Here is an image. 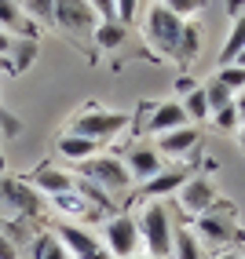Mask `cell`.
Masks as SVG:
<instances>
[{
  "label": "cell",
  "instance_id": "cell-19",
  "mask_svg": "<svg viewBox=\"0 0 245 259\" xmlns=\"http://www.w3.org/2000/svg\"><path fill=\"white\" fill-rule=\"evenodd\" d=\"M29 259H69V252L62 248V241L55 237V230H37V237L29 241Z\"/></svg>",
  "mask_w": 245,
  "mask_h": 259
},
{
  "label": "cell",
  "instance_id": "cell-21",
  "mask_svg": "<svg viewBox=\"0 0 245 259\" xmlns=\"http://www.w3.org/2000/svg\"><path fill=\"white\" fill-rule=\"evenodd\" d=\"M37 37H22V40H15V48H11V55H8V62H11V77L15 73H26L33 62H37Z\"/></svg>",
  "mask_w": 245,
  "mask_h": 259
},
{
  "label": "cell",
  "instance_id": "cell-38",
  "mask_svg": "<svg viewBox=\"0 0 245 259\" xmlns=\"http://www.w3.org/2000/svg\"><path fill=\"white\" fill-rule=\"evenodd\" d=\"M11 48H15V37L0 29V59H8V55H11Z\"/></svg>",
  "mask_w": 245,
  "mask_h": 259
},
{
  "label": "cell",
  "instance_id": "cell-2",
  "mask_svg": "<svg viewBox=\"0 0 245 259\" xmlns=\"http://www.w3.org/2000/svg\"><path fill=\"white\" fill-rule=\"evenodd\" d=\"M128 128H132V113H125V110H99V106H88V110L74 113V120H69L66 132L84 135V139L107 146V143L121 139Z\"/></svg>",
  "mask_w": 245,
  "mask_h": 259
},
{
  "label": "cell",
  "instance_id": "cell-4",
  "mask_svg": "<svg viewBox=\"0 0 245 259\" xmlns=\"http://www.w3.org/2000/svg\"><path fill=\"white\" fill-rule=\"evenodd\" d=\"M0 204L11 212V219H22V223H37L44 215V197L26 183V176H4L0 179Z\"/></svg>",
  "mask_w": 245,
  "mask_h": 259
},
{
  "label": "cell",
  "instance_id": "cell-25",
  "mask_svg": "<svg viewBox=\"0 0 245 259\" xmlns=\"http://www.w3.org/2000/svg\"><path fill=\"white\" fill-rule=\"evenodd\" d=\"M22 11L33 26H55V0H26Z\"/></svg>",
  "mask_w": 245,
  "mask_h": 259
},
{
  "label": "cell",
  "instance_id": "cell-22",
  "mask_svg": "<svg viewBox=\"0 0 245 259\" xmlns=\"http://www.w3.org/2000/svg\"><path fill=\"white\" fill-rule=\"evenodd\" d=\"M241 51H245V15L231 22V33H227V40L220 48V66H231Z\"/></svg>",
  "mask_w": 245,
  "mask_h": 259
},
{
  "label": "cell",
  "instance_id": "cell-46",
  "mask_svg": "<svg viewBox=\"0 0 245 259\" xmlns=\"http://www.w3.org/2000/svg\"><path fill=\"white\" fill-rule=\"evenodd\" d=\"M241 259H245V255H241Z\"/></svg>",
  "mask_w": 245,
  "mask_h": 259
},
{
  "label": "cell",
  "instance_id": "cell-18",
  "mask_svg": "<svg viewBox=\"0 0 245 259\" xmlns=\"http://www.w3.org/2000/svg\"><path fill=\"white\" fill-rule=\"evenodd\" d=\"M198 51H201V26H198V22H187V26H183V37H180V44H176V51H172V62H176L180 70L187 73V66L198 59Z\"/></svg>",
  "mask_w": 245,
  "mask_h": 259
},
{
  "label": "cell",
  "instance_id": "cell-13",
  "mask_svg": "<svg viewBox=\"0 0 245 259\" xmlns=\"http://www.w3.org/2000/svg\"><path fill=\"white\" fill-rule=\"evenodd\" d=\"M125 168H128V176L135 179V186H143V183H150L157 171H165V161H161V153H157L150 143H132L128 150H125Z\"/></svg>",
  "mask_w": 245,
  "mask_h": 259
},
{
  "label": "cell",
  "instance_id": "cell-6",
  "mask_svg": "<svg viewBox=\"0 0 245 259\" xmlns=\"http://www.w3.org/2000/svg\"><path fill=\"white\" fill-rule=\"evenodd\" d=\"M198 234L201 245H231V241L238 237V208L234 204H227V201H216V208H208L205 215L194 219V227H190Z\"/></svg>",
  "mask_w": 245,
  "mask_h": 259
},
{
  "label": "cell",
  "instance_id": "cell-3",
  "mask_svg": "<svg viewBox=\"0 0 245 259\" xmlns=\"http://www.w3.org/2000/svg\"><path fill=\"white\" fill-rule=\"evenodd\" d=\"M74 176L84 179V183H95L99 190H107L110 197H121L135 186V179L128 176V168L117 153H95V157H88L84 164L74 168Z\"/></svg>",
  "mask_w": 245,
  "mask_h": 259
},
{
  "label": "cell",
  "instance_id": "cell-34",
  "mask_svg": "<svg viewBox=\"0 0 245 259\" xmlns=\"http://www.w3.org/2000/svg\"><path fill=\"white\" fill-rule=\"evenodd\" d=\"M92 11H95V19L99 22H117V11H114V0H88Z\"/></svg>",
  "mask_w": 245,
  "mask_h": 259
},
{
  "label": "cell",
  "instance_id": "cell-16",
  "mask_svg": "<svg viewBox=\"0 0 245 259\" xmlns=\"http://www.w3.org/2000/svg\"><path fill=\"white\" fill-rule=\"evenodd\" d=\"M55 153H59L66 164H84L88 157L99 153V143L84 139V135H74V132H62L59 139H55Z\"/></svg>",
  "mask_w": 245,
  "mask_h": 259
},
{
  "label": "cell",
  "instance_id": "cell-26",
  "mask_svg": "<svg viewBox=\"0 0 245 259\" xmlns=\"http://www.w3.org/2000/svg\"><path fill=\"white\" fill-rule=\"evenodd\" d=\"M0 230H4V237H8L19 252H22V248H29V241L37 237V234L29 230V223H22V219H8V223H0Z\"/></svg>",
  "mask_w": 245,
  "mask_h": 259
},
{
  "label": "cell",
  "instance_id": "cell-33",
  "mask_svg": "<svg viewBox=\"0 0 245 259\" xmlns=\"http://www.w3.org/2000/svg\"><path fill=\"white\" fill-rule=\"evenodd\" d=\"M0 132H4L8 139H11V135H19V132H22V120L15 117V113H8V106H0Z\"/></svg>",
  "mask_w": 245,
  "mask_h": 259
},
{
  "label": "cell",
  "instance_id": "cell-28",
  "mask_svg": "<svg viewBox=\"0 0 245 259\" xmlns=\"http://www.w3.org/2000/svg\"><path fill=\"white\" fill-rule=\"evenodd\" d=\"M201 88H205V99H208V106H213V113L216 110H223V106H231L234 102V95L223 88V84L216 80V77H208V80H201Z\"/></svg>",
  "mask_w": 245,
  "mask_h": 259
},
{
  "label": "cell",
  "instance_id": "cell-30",
  "mask_svg": "<svg viewBox=\"0 0 245 259\" xmlns=\"http://www.w3.org/2000/svg\"><path fill=\"white\" fill-rule=\"evenodd\" d=\"M154 106H157V99H139V102H135V113H132V132L139 135V139H143V132H147V124H150Z\"/></svg>",
  "mask_w": 245,
  "mask_h": 259
},
{
  "label": "cell",
  "instance_id": "cell-23",
  "mask_svg": "<svg viewBox=\"0 0 245 259\" xmlns=\"http://www.w3.org/2000/svg\"><path fill=\"white\" fill-rule=\"evenodd\" d=\"M125 26L121 22H99L95 26V33H92V40H95V48L99 51H117L121 44H125Z\"/></svg>",
  "mask_w": 245,
  "mask_h": 259
},
{
  "label": "cell",
  "instance_id": "cell-12",
  "mask_svg": "<svg viewBox=\"0 0 245 259\" xmlns=\"http://www.w3.org/2000/svg\"><path fill=\"white\" fill-rule=\"evenodd\" d=\"M26 183L37 190L41 197H59V194H69L77 186V176L69 168H59L55 161H41L37 168L26 176Z\"/></svg>",
  "mask_w": 245,
  "mask_h": 259
},
{
  "label": "cell",
  "instance_id": "cell-41",
  "mask_svg": "<svg viewBox=\"0 0 245 259\" xmlns=\"http://www.w3.org/2000/svg\"><path fill=\"white\" fill-rule=\"evenodd\" d=\"M238 146H241V153H245V124L238 128Z\"/></svg>",
  "mask_w": 245,
  "mask_h": 259
},
{
  "label": "cell",
  "instance_id": "cell-14",
  "mask_svg": "<svg viewBox=\"0 0 245 259\" xmlns=\"http://www.w3.org/2000/svg\"><path fill=\"white\" fill-rule=\"evenodd\" d=\"M190 176H194V171H190V164H165V171H157L150 183L139 186V197H147V201L172 197V194H180V186H183Z\"/></svg>",
  "mask_w": 245,
  "mask_h": 259
},
{
  "label": "cell",
  "instance_id": "cell-36",
  "mask_svg": "<svg viewBox=\"0 0 245 259\" xmlns=\"http://www.w3.org/2000/svg\"><path fill=\"white\" fill-rule=\"evenodd\" d=\"M0 259H22V255H19V248H15L11 241L4 237V230H0Z\"/></svg>",
  "mask_w": 245,
  "mask_h": 259
},
{
  "label": "cell",
  "instance_id": "cell-1",
  "mask_svg": "<svg viewBox=\"0 0 245 259\" xmlns=\"http://www.w3.org/2000/svg\"><path fill=\"white\" fill-rule=\"evenodd\" d=\"M139 223V241H143V252L154 259H172V237H176V223L165 201H147L143 212L135 215Z\"/></svg>",
  "mask_w": 245,
  "mask_h": 259
},
{
  "label": "cell",
  "instance_id": "cell-9",
  "mask_svg": "<svg viewBox=\"0 0 245 259\" xmlns=\"http://www.w3.org/2000/svg\"><path fill=\"white\" fill-rule=\"evenodd\" d=\"M55 237L62 241V248L69 252V259H114L102 245V237H95L92 230H84L81 223H59Z\"/></svg>",
  "mask_w": 245,
  "mask_h": 259
},
{
  "label": "cell",
  "instance_id": "cell-42",
  "mask_svg": "<svg viewBox=\"0 0 245 259\" xmlns=\"http://www.w3.org/2000/svg\"><path fill=\"white\" fill-rule=\"evenodd\" d=\"M0 73H11V62L8 59H0Z\"/></svg>",
  "mask_w": 245,
  "mask_h": 259
},
{
  "label": "cell",
  "instance_id": "cell-45",
  "mask_svg": "<svg viewBox=\"0 0 245 259\" xmlns=\"http://www.w3.org/2000/svg\"><path fill=\"white\" fill-rule=\"evenodd\" d=\"M11 4H19V8H22V4H26V0H11Z\"/></svg>",
  "mask_w": 245,
  "mask_h": 259
},
{
  "label": "cell",
  "instance_id": "cell-11",
  "mask_svg": "<svg viewBox=\"0 0 245 259\" xmlns=\"http://www.w3.org/2000/svg\"><path fill=\"white\" fill-rule=\"evenodd\" d=\"M216 183L213 176H190L183 186H180V194H176V204H180V212L190 215V219H198L205 215L208 208H216Z\"/></svg>",
  "mask_w": 245,
  "mask_h": 259
},
{
  "label": "cell",
  "instance_id": "cell-8",
  "mask_svg": "<svg viewBox=\"0 0 245 259\" xmlns=\"http://www.w3.org/2000/svg\"><path fill=\"white\" fill-rule=\"evenodd\" d=\"M95 26H99V19L88 0H55V29H62L66 37L84 40L95 33Z\"/></svg>",
  "mask_w": 245,
  "mask_h": 259
},
{
  "label": "cell",
  "instance_id": "cell-27",
  "mask_svg": "<svg viewBox=\"0 0 245 259\" xmlns=\"http://www.w3.org/2000/svg\"><path fill=\"white\" fill-rule=\"evenodd\" d=\"M220 84L231 95H238V92H245V66H238V62H231V66H220V70L213 73Z\"/></svg>",
  "mask_w": 245,
  "mask_h": 259
},
{
  "label": "cell",
  "instance_id": "cell-29",
  "mask_svg": "<svg viewBox=\"0 0 245 259\" xmlns=\"http://www.w3.org/2000/svg\"><path fill=\"white\" fill-rule=\"evenodd\" d=\"M157 4H165L172 15H180V19H194V15H201L208 8V0H157Z\"/></svg>",
  "mask_w": 245,
  "mask_h": 259
},
{
  "label": "cell",
  "instance_id": "cell-24",
  "mask_svg": "<svg viewBox=\"0 0 245 259\" xmlns=\"http://www.w3.org/2000/svg\"><path fill=\"white\" fill-rule=\"evenodd\" d=\"M183 102V110H187V117H190V124H201V120H213V106H208V99H205V88L198 84L190 95H183L180 99Z\"/></svg>",
  "mask_w": 245,
  "mask_h": 259
},
{
  "label": "cell",
  "instance_id": "cell-39",
  "mask_svg": "<svg viewBox=\"0 0 245 259\" xmlns=\"http://www.w3.org/2000/svg\"><path fill=\"white\" fill-rule=\"evenodd\" d=\"M234 110H238V120L245 124V92H238V95H234Z\"/></svg>",
  "mask_w": 245,
  "mask_h": 259
},
{
  "label": "cell",
  "instance_id": "cell-43",
  "mask_svg": "<svg viewBox=\"0 0 245 259\" xmlns=\"http://www.w3.org/2000/svg\"><path fill=\"white\" fill-rule=\"evenodd\" d=\"M132 259H154V255H147V252H139V255H132Z\"/></svg>",
  "mask_w": 245,
  "mask_h": 259
},
{
  "label": "cell",
  "instance_id": "cell-7",
  "mask_svg": "<svg viewBox=\"0 0 245 259\" xmlns=\"http://www.w3.org/2000/svg\"><path fill=\"white\" fill-rule=\"evenodd\" d=\"M102 245L114 259H132L139 255V223L128 212H114L110 219H102Z\"/></svg>",
  "mask_w": 245,
  "mask_h": 259
},
{
  "label": "cell",
  "instance_id": "cell-35",
  "mask_svg": "<svg viewBox=\"0 0 245 259\" xmlns=\"http://www.w3.org/2000/svg\"><path fill=\"white\" fill-rule=\"evenodd\" d=\"M194 88H198V80L190 77V73H180V77H176V92H180V95H190Z\"/></svg>",
  "mask_w": 245,
  "mask_h": 259
},
{
  "label": "cell",
  "instance_id": "cell-5",
  "mask_svg": "<svg viewBox=\"0 0 245 259\" xmlns=\"http://www.w3.org/2000/svg\"><path fill=\"white\" fill-rule=\"evenodd\" d=\"M183 19L180 15H172L165 4H154L150 11H147V22H143V37H147V44L157 51L161 59H172V51H176V44H180V37H183Z\"/></svg>",
  "mask_w": 245,
  "mask_h": 259
},
{
  "label": "cell",
  "instance_id": "cell-10",
  "mask_svg": "<svg viewBox=\"0 0 245 259\" xmlns=\"http://www.w3.org/2000/svg\"><path fill=\"white\" fill-rule=\"evenodd\" d=\"M154 150L161 153L165 164H187V157H194V153L201 150V128L198 124H187V128L168 132V135H157Z\"/></svg>",
  "mask_w": 245,
  "mask_h": 259
},
{
  "label": "cell",
  "instance_id": "cell-31",
  "mask_svg": "<svg viewBox=\"0 0 245 259\" xmlns=\"http://www.w3.org/2000/svg\"><path fill=\"white\" fill-rule=\"evenodd\" d=\"M213 124H216L220 132H238V128H241V120H238V110H234V102H231V106H223V110H216V113H213Z\"/></svg>",
  "mask_w": 245,
  "mask_h": 259
},
{
  "label": "cell",
  "instance_id": "cell-32",
  "mask_svg": "<svg viewBox=\"0 0 245 259\" xmlns=\"http://www.w3.org/2000/svg\"><path fill=\"white\" fill-rule=\"evenodd\" d=\"M114 11H117V22L128 26V22H135V15H139V0H114Z\"/></svg>",
  "mask_w": 245,
  "mask_h": 259
},
{
  "label": "cell",
  "instance_id": "cell-15",
  "mask_svg": "<svg viewBox=\"0 0 245 259\" xmlns=\"http://www.w3.org/2000/svg\"><path fill=\"white\" fill-rule=\"evenodd\" d=\"M187 124H190V117H187V110H183V102H180V99H161V102L154 106L150 124H147V132H143V135L157 139V135H168V132L187 128Z\"/></svg>",
  "mask_w": 245,
  "mask_h": 259
},
{
  "label": "cell",
  "instance_id": "cell-40",
  "mask_svg": "<svg viewBox=\"0 0 245 259\" xmlns=\"http://www.w3.org/2000/svg\"><path fill=\"white\" fill-rule=\"evenodd\" d=\"M213 259H241V252H234V248H223V252H216Z\"/></svg>",
  "mask_w": 245,
  "mask_h": 259
},
{
  "label": "cell",
  "instance_id": "cell-20",
  "mask_svg": "<svg viewBox=\"0 0 245 259\" xmlns=\"http://www.w3.org/2000/svg\"><path fill=\"white\" fill-rule=\"evenodd\" d=\"M172 259H205V245L198 241V234L190 227H176V237H172Z\"/></svg>",
  "mask_w": 245,
  "mask_h": 259
},
{
  "label": "cell",
  "instance_id": "cell-17",
  "mask_svg": "<svg viewBox=\"0 0 245 259\" xmlns=\"http://www.w3.org/2000/svg\"><path fill=\"white\" fill-rule=\"evenodd\" d=\"M0 29L11 33L15 40H22V37H37V26H33L26 19V11L19 4H11V0H0Z\"/></svg>",
  "mask_w": 245,
  "mask_h": 259
},
{
  "label": "cell",
  "instance_id": "cell-44",
  "mask_svg": "<svg viewBox=\"0 0 245 259\" xmlns=\"http://www.w3.org/2000/svg\"><path fill=\"white\" fill-rule=\"evenodd\" d=\"M234 62H238V66H245V51H241V55H238V59H234Z\"/></svg>",
  "mask_w": 245,
  "mask_h": 259
},
{
  "label": "cell",
  "instance_id": "cell-37",
  "mask_svg": "<svg viewBox=\"0 0 245 259\" xmlns=\"http://www.w3.org/2000/svg\"><path fill=\"white\" fill-rule=\"evenodd\" d=\"M241 15H245V0H227V19H241Z\"/></svg>",
  "mask_w": 245,
  "mask_h": 259
}]
</instances>
